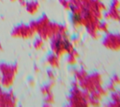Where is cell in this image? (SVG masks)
Returning a JSON list of instances; mask_svg holds the SVG:
<instances>
[{"label":"cell","mask_w":120,"mask_h":107,"mask_svg":"<svg viewBox=\"0 0 120 107\" xmlns=\"http://www.w3.org/2000/svg\"><path fill=\"white\" fill-rule=\"evenodd\" d=\"M106 106L120 107V91L115 90L113 92H111L110 101L106 104Z\"/></svg>","instance_id":"cell-14"},{"label":"cell","mask_w":120,"mask_h":107,"mask_svg":"<svg viewBox=\"0 0 120 107\" xmlns=\"http://www.w3.org/2000/svg\"><path fill=\"white\" fill-rule=\"evenodd\" d=\"M2 49H3V47H2V44H1V42H0V51H2Z\"/></svg>","instance_id":"cell-33"},{"label":"cell","mask_w":120,"mask_h":107,"mask_svg":"<svg viewBox=\"0 0 120 107\" xmlns=\"http://www.w3.org/2000/svg\"><path fill=\"white\" fill-rule=\"evenodd\" d=\"M102 45L110 51H120V33L107 32L102 38Z\"/></svg>","instance_id":"cell-7"},{"label":"cell","mask_w":120,"mask_h":107,"mask_svg":"<svg viewBox=\"0 0 120 107\" xmlns=\"http://www.w3.org/2000/svg\"><path fill=\"white\" fill-rule=\"evenodd\" d=\"M105 13H103V18L106 21H114L120 23V10L119 8H109V10H105Z\"/></svg>","instance_id":"cell-11"},{"label":"cell","mask_w":120,"mask_h":107,"mask_svg":"<svg viewBox=\"0 0 120 107\" xmlns=\"http://www.w3.org/2000/svg\"><path fill=\"white\" fill-rule=\"evenodd\" d=\"M109 23L107 21H100L99 23H98V32L99 33H103V34H106L107 32H109Z\"/></svg>","instance_id":"cell-20"},{"label":"cell","mask_w":120,"mask_h":107,"mask_svg":"<svg viewBox=\"0 0 120 107\" xmlns=\"http://www.w3.org/2000/svg\"><path fill=\"white\" fill-rule=\"evenodd\" d=\"M46 74H47V77H48L49 81H54L55 78H56L55 72H54L53 69H48L47 72H46Z\"/></svg>","instance_id":"cell-24"},{"label":"cell","mask_w":120,"mask_h":107,"mask_svg":"<svg viewBox=\"0 0 120 107\" xmlns=\"http://www.w3.org/2000/svg\"><path fill=\"white\" fill-rule=\"evenodd\" d=\"M107 90H108V92H113V91H115L116 90V85L114 84H112V82H109V84L106 85V87H105Z\"/></svg>","instance_id":"cell-26"},{"label":"cell","mask_w":120,"mask_h":107,"mask_svg":"<svg viewBox=\"0 0 120 107\" xmlns=\"http://www.w3.org/2000/svg\"><path fill=\"white\" fill-rule=\"evenodd\" d=\"M90 93L80 88L79 83L73 80L71 83V88L68 97V106L72 107H86L89 105Z\"/></svg>","instance_id":"cell-2"},{"label":"cell","mask_w":120,"mask_h":107,"mask_svg":"<svg viewBox=\"0 0 120 107\" xmlns=\"http://www.w3.org/2000/svg\"><path fill=\"white\" fill-rule=\"evenodd\" d=\"M10 1H11V2H16V1H19V2H20L22 5H24V3H25V2H24V0H10Z\"/></svg>","instance_id":"cell-30"},{"label":"cell","mask_w":120,"mask_h":107,"mask_svg":"<svg viewBox=\"0 0 120 107\" xmlns=\"http://www.w3.org/2000/svg\"><path fill=\"white\" fill-rule=\"evenodd\" d=\"M50 22H51V21H50L48 15L42 14L38 19L31 21L28 24H29V26L31 27V29L37 34V33L38 32V30H40L42 27H44V26H45L47 23H49Z\"/></svg>","instance_id":"cell-10"},{"label":"cell","mask_w":120,"mask_h":107,"mask_svg":"<svg viewBox=\"0 0 120 107\" xmlns=\"http://www.w3.org/2000/svg\"><path fill=\"white\" fill-rule=\"evenodd\" d=\"M103 84V79L102 75L99 72H92L88 73L87 76L79 83V86L81 89L87 91L89 93L98 90L100 86H102Z\"/></svg>","instance_id":"cell-5"},{"label":"cell","mask_w":120,"mask_h":107,"mask_svg":"<svg viewBox=\"0 0 120 107\" xmlns=\"http://www.w3.org/2000/svg\"><path fill=\"white\" fill-rule=\"evenodd\" d=\"M10 35H11V37H13L15 38L29 39V38H32L36 35V33L31 29L29 24L19 23L12 28Z\"/></svg>","instance_id":"cell-8"},{"label":"cell","mask_w":120,"mask_h":107,"mask_svg":"<svg viewBox=\"0 0 120 107\" xmlns=\"http://www.w3.org/2000/svg\"><path fill=\"white\" fill-rule=\"evenodd\" d=\"M61 27H62V24H60L58 23H54V22H50L44 27H42L40 30H38V32L37 34L42 39L49 40L52 37H54L55 35L60 33Z\"/></svg>","instance_id":"cell-6"},{"label":"cell","mask_w":120,"mask_h":107,"mask_svg":"<svg viewBox=\"0 0 120 107\" xmlns=\"http://www.w3.org/2000/svg\"><path fill=\"white\" fill-rule=\"evenodd\" d=\"M72 74L74 76V80H76L78 83H80L81 81H82L87 76L88 72L86 71V69L81 68V69H73Z\"/></svg>","instance_id":"cell-18"},{"label":"cell","mask_w":120,"mask_h":107,"mask_svg":"<svg viewBox=\"0 0 120 107\" xmlns=\"http://www.w3.org/2000/svg\"><path fill=\"white\" fill-rule=\"evenodd\" d=\"M69 21H70V23H71V25H72V27L74 29H80L82 26H83L82 15L72 14L71 13L70 17H69Z\"/></svg>","instance_id":"cell-15"},{"label":"cell","mask_w":120,"mask_h":107,"mask_svg":"<svg viewBox=\"0 0 120 107\" xmlns=\"http://www.w3.org/2000/svg\"><path fill=\"white\" fill-rule=\"evenodd\" d=\"M19 67L17 64H10L7 62H0V75H1V87L4 89L10 88L15 81L16 74L18 73Z\"/></svg>","instance_id":"cell-3"},{"label":"cell","mask_w":120,"mask_h":107,"mask_svg":"<svg viewBox=\"0 0 120 107\" xmlns=\"http://www.w3.org/2000/svg\"><path fill=\"white\" fill-rule=\"evenodd\" d=\"M71 42L74 44V45H77V44H79L80 42H81V37L79 36V35H75V36H73L72 38H71Z\"/></svg>","instance_id":"cell-27"},{"label":"cell","mask_w":120,"mask_h":107,"mask_svg":"<svg viewBox=\"0 0 120 107\" xmlns=\"http://www.w3.org/2000/svg\"><path fill=\"white\" fill-rule=\"evenodd\" d=\"M110 82H112V84H114L116 86H117V85H119V84H120V76H119V75H117V74H114V75L111 78Z\"/></svg>","instance_id":"cell-25"},{"label":"cell","mask_w":120,"mask_h":107,"mask_svg":"<svg viewBox=\"0 0 120 107\" xmlns=\"http://www.w3.org/2000/svg\"><path fill=\"white\" fill-rule=\"evenodd\" d=\"M50 47L52 53L61 57L71 53L75 48L68 34H57L50 39Z\"/></svg>","instance_id":"cell-1"},{"label":"cell","mask_w":120,"mask_h":107,"mask_svg":"<svg viewBox=\"0 0 120 107\" xmlns=\"http://www.w3.org/2000/svg\"><path fill=\"white\" fill-rule=\"evenodd\" d=\"M39 7H40L39 2L37 1V0H31V1H28V2H25L24 3L25 10L30 15L37 14L38 11L39 10Z\"/></svg>","instance_id":"cell-12"},{"label":"cell","mask_w":120,"mask_h":107,"mask_svg":"<svg viewBox=\"0 0 120 107\" xmlns=\"http://www.w3.org/2000/svg\"><path fill=\"white\" fill-rule=\"evenodd\" d=\"M59 56H57L55 54L51 53L46 56L45 62L47 65H49L51 68L52 69H57L60 66V60H59Z\"/></svg>","instance_id":"cell-13"},{"label":"cell","mask_w":120,"mask_h":107,"mask_svg":"<svg viewBox=\"0 0 120 107\" xmlns=\"http://www.w3.org/2000/svg\"><path fill=\"white\" fill-rule=\"evenodd\" d=\"M67 55H68L67 59H66L67 64L68 66H70V67H74L78 63V58H79V55H80L79 53L76 51V49H74L71 53L68 54Z\"/></svg>","instance_id":"cell-17"},{"label":"cell","mask_w":120,"mask_h":107,"mask_svg":"<svg viewBox=\"0 0 120 107\" xmlns=\"http://www.w3.org/2000/svg\"><path fill=\"white\" fill-rule=\"evenodd\" d=\"M103 97L96 90L90 93V99H89V105L92 106H98L101 104V100H102Z\"/></svg>","instance_id":"cell-16"},{"label":"cell","mask_w":120,"mask_h":107,"mask_svg":"<svg viewBox=\"0 0 120 107\" xmlns=\"http://www.w3.org/2000/svg\"><path fill=\"white\" fill-rule=\"evenodd\" d=\"M44 39H42L41 38H37L35 40H34V42H33V47H34V49L35 50H37V51H39V50H41V49H43L44 48Z\"/></svg>","instance_id":"cell-21"},{"label":"cell","mask_w":120,"mask_h":107,"mask_svg":"<svg viewBox=\"0 0 120 107\" xmlns=\"http://www.w3.org/2000/svg\"><path fill=\"white\" fill-rule=\"evenodd\" d=\"M34 69L36 70V71H35L36 73H38V70H39V69H38V68L37 66H35V67H34Z\"/></svg>","instance_id":"cell-32"},{"label":"cell","mask_w":120,"mask_h":107,"mask_svg":"<svg viewBox=\"0 0 120 107\" xmlns=\"http://www.w3.org/2000/svg\"><path fill=\"white\" fill-rule=\"evenodd\" d=\"M35 84H36V83H35V81H34L32 78H30V79L28 80V85H29V86H31V87H32V86H34V85H35Z\"/></svg>","instance_id":"cell-29"},{"label":"cell","mask_w":120,"mask_h":107,"mask_svg":"<svg viewBox=\"0 0 120 107\" xmlns=\"http://www.w3.org/2000/svg\"><path fill=\"white\" fill-rule=\"evenodd\" d=\"M110 7L111 8H120V1L119 0H112Z\"/></svg>","instance_id":"cell-28"},{"label":"cell","mask_w":120,"mask_h":107,"mask_svg":"<svg viewBox=\"0 0 120 107\" xmlns=\"http://www.w3.org/2000/svg\"><path fill=\"white\" fill-rule=\"evenodd\" d=\"M17 97L12 90L0 89V107H14L17 105Z\"/></svg>","instance_id":"cell-9"},{"label":"cell","mask_w":120,"mask_h":107,"mask_svg":"<svg viewBox=\"0 0 120 107\" xmlns=\"http://www.w3.org/2000/svg\"><path fill=\"white\" fill-rule=\"evenodd\" d=\"M59 4L61 5V7L64 9L69 10V8H70V0H59Z\"/></svg>","instance_id":"cell-23"},{"label":"cell","mask_w":120,"mask_h":107,"mask_svg":"<svg viewBox=\"0 0 120 107\" xmlns=\"http://www.w3.org/2000/svg\"><path fill=\"white\" fill-rule=\"evenodd\" d=\"M53 86H54V81H49L48 84L42 85L41 88H40V92H41L42 96L44 97V96H46V95L52 93Z\"/></svg>","instance_id":"cell-19"},{"label":"cell","mask_w":120,"mask_h":107,"mask_svg":"<svg viewBox=\"0 0 120 107\" xmlns=\"http://www.w3.org/2000/svg\"><path fill=\"white\" fill-rule=\"evenodd\" d=\"M54 102V96L52 93H50L44 96V106H50Z\"/></svg>","instance_id":"cell-22"},{"label":"cell","mask_w":120,"mask_h":107,"mask_svg":"<svg viewBox=\"0 0 120 107\" xmlns=\"http://www.w3.org/2000/svg\"><path fill=\"white\" fill-rule=\"evenodd\" d=\"M82 23L86 29V32L90 38L93 39H97L99 37L98 32V23L101 20H99L92 11L88 10L84 8V10L82 14Z\"/></svg>","instance_id":"cell-4"},{"label":"cell","mask_w":120,"mask_h":107,"mask_svg":"<svg viewBox=\"0 0 120 107\" xmlns=\"http://www.w3.org/2000/svg\"><path fill=\"white\" fill-rule=\"evenodd\" d=\"M0 89H1V75H0Z\"/></svg>","instance_id":"cell-34"},{"label":"cell","mask_w":120,"mask_h":107,"mask_svg":"<svg viewBox=\"0 0 120 107\" xmlns=\"http://www.w3.org/2000/svg\"><path fill=\"white\" fill-rule=\"evenodd\" d=\"M77 1H80L81 3H82V4H84V5H85V4H87L90 0H77Z\"/></svg>","instance_id":"cell-31"}]
</instances>
